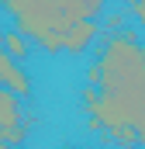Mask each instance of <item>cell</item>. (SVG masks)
<instances>
[{
    "mask_svg": "<svg viewBox=\"0 0 145 149\" xmlns=\"http://www.w3.org/2000/svg\"><path fill=\"white\" fill-rule=\"evenodd\" d=\"M3 49H7V56H14L17 63H24V59H28V52H31V42H28L24 31L10 28V31H3Z\"/></svg>",
    "mask_w": 145,
    "mask_h": 149,
    "instance_id": "obj_7",
    "label": "cell"
},
{
    "mask_svg": "<svg viewBox=\"0 0 145 149\" xmlns=\"http://www.w3.org/2000/svg\"><path fill=\"white\" fill-rule=\"evenodd\" d=\"M0 45H3V35H0Z\"/></svg>",
    "mask_w": 145,
    "mask_h": 149,
    "instance_id": "obj_13",
    "label": "cell"
},
{
    "mask_svg": "<svg viewBox=\"0 0 145 149\" xmlns=\"http://www.w3.org/2000/svg\"><path fill=\"white\" fill-rule=\"evenodd\" d=\"M59 7L66 10L72 24L76 21H97L107 14V0H59Z\"/></svg>",
    "mask_w": 145,
    "mask_h": 149,
    "instance_id": "obj_6",
    "label": "cell"
},
{
    "mask_svg": "<svg viewBox=\"0 0 145 149\" xmlns=\"http://www.w3.org/2000/svg\"><path fill=\"white\" fill-rule=\"evenodd\" d=\"M100 87H83V108L90 128L104 132L117 146H138L145 125V42L138 31L121 28L100 49Z\"/></svg>",
    "mask_w": 145,
    "mask_h": 149,
    "instance_id": "obj_1",
    "label": "cell"
},
{
    "mask_svg": "<svg viewBox=\"0 0 145 149\" xmlns=\"http://www.w3.org/2000/svg\"><path fill=\"white\" fill-rule=\"evenodd\" d=\"M0 7L14 17V28L24 31L28 42L41 52H66V31L72 28V21L59 7V0H0Z\"/></svg>",
    "mask_w": 145,
    "mask_h": 149,
    "instance_id": "obj_2",
    "label": "cell"
},
{
    "mask_svg": "<svg viewBox=\"0 0 145 149\" xmlns=\"http://www.w3.org/2000/svg\"><path fill=\"white\" fill-rule=\"evenodd\" d=\"M0 87H10V90L21 94V97L31 94V76L24 73V66H21L14 56H7L3 45H0Z\"/></svg>",
    "mask_w": 145,
    "mask_h": 149,
    "instance_id": "obj_4",
    "label": "cell"
},
{
    "mask_svg": "<svg viewBox=\"0 0 145 149\" xmlns=\"http://www.w3.org/2000/svg\"><path fill=\"white\" fill-rule=\"evenodd\" d=\"M128 14H131L138 24H145V0H128Z\"/></svg>",
    "mask_w": 145,
    "mask_h": 149,
    "instance_id": "obj_8",
    "label": "cell"
},
{
    "mask_svg": "<svg viewBox=\"0 0 145 149\" xmlns=\"http://www.w3.org/2000/svg\"><path fill=\"white\" fill-rule=\"evenodd\" d=\"M86 83H90V87H100V66H97V63L86 70Z\"/></svg>",
    "mask_w": 145,
    "mask_h": 149,
    "instance_id": "obj_9",
    "label": "cell"
},
{
    "mask_svg": "<svg viewBox=\"0 0 145 149\" xmlns=\"http://www.w3.org/2000/svg\"><path fill=\"white\" fill-rule=\"evenodd\" d=\"M104 35V28L97 24V21H76L69 31H66V52H72V56H83L97 38Z\"/></svg>",
    "mask_w": 145,
    "mask_h": 149,
    "instance_id": "obj_5",
    "label": "cell"
},
{
    "mask_svg": "<svg viewBox=\"0 0 145 149\" xmlns=\"http://www.w3.org/2000/svg\"><path fill=\"white\" fill-rule=\"evenodd\" d=\"M66 149H83V146H66Z\"/></svg>",
    "mask_w": 145,
    "mask_h": 149,
    "instance_id": "obj_12",
    "label": "cell"
},
{
    "mask_svg": "<svg viewBox=\"0 0 145 149\" xmlns=\"http://www.w3.org/2000/svg\"><path fill=\"white\" fill-rule=\"evenodd\" d=\"M138 146L145 149V125H142V128H138Z\"/></svg>",
    "mask_w": 145,
    "mask_h": 149,
    "instance_id": "obj_10",
    "label": "cell"
},
{
    "mask_svg": "<svg viewBox=\"0 0 145 149\" xmlns=\"http://www.w3.org/2000/svg\"><path fill=\"white\" fill-rule=\"evenodd\" d=\"M0 149H7V142H3V135H0Z\"/></svg>",
    "mask_w": 145,
    "mask_h": 149,
    "instance_id": "obj_11",
    "label": "cell"
},
{
    "mask_svg": "<svg viewBox=\"0 0 145 149\" xmlns=\"http://www.w3.org/2000/svg\"><path fill=\"white\" fill-rule=\"evenodd\" d=\"M0 135H3L7 146H21L24 135H28L21 94H14L10 87H0Z\"/></svg>",
    "mask_w": 145,
    "mask_h": 149,
    "instance_id": "obj_3",
    "label": "cell"
}]
</instances>
